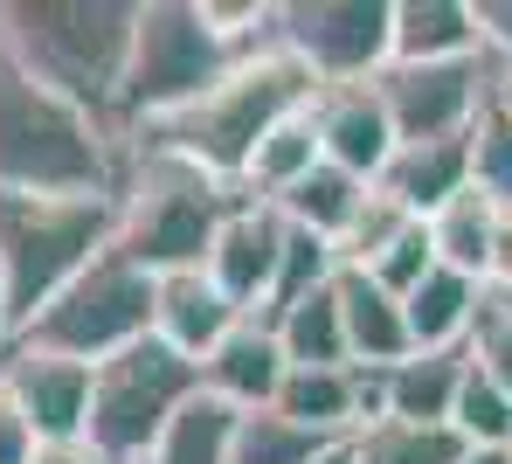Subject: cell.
<instances>
[{"label":"cell","mask_w":512,"mask_h":464,"mask_svg":"<svg viewBox=\"0 0 512 464\" xmlns=\"http://www.w3.org/2000/svg\"><path fill=\"white\" fill-rule=\"evenodd\" d=\"M312 97H319V84H312L277 42H263V49H250L208 97L180 104V111L139 125V132H125V146H153V153H173V160H187V167H201V174H215V181L243 187L250 153L270 139V125H284V118L305 111Z\"/></svg>","instance_id":"cell-1"},{"label":"cell","mask_w":512,"mask_h":464,"mask_svg":"<svg viewBox=\"0 0 512 464\" xmlns=\"http://www.w3.org/2000/svg\"><path fill=\"white\" fill-rule=\"evenodd\" d=\"M132 28H139V0H0V49L104 125L118 118Z\"/></svg>","instance_id":"cell-2"},{"label":"cell","mask_w":512,"mask_h":464,"mask_svg":"<svg viewBox=\"0 0 512 464\" xmlns=\"http://www.w3.org/2000/svg\"><path fill=\"white\" fill-rule=\"evenodd\" d=\"M118 132L84 104L56 97L0 49V187L14 194H111L118 187Z\"/></svg>","instance_id":"cell-3"},{"label":"cell","mask_w":512,"mask_h":464,"mask_svg":"<svg viewBox=\"0 0 512 464\" xmlns=\"http://www.w3.org/2000/svg\"><path fill=\"white\" fill-rule=\"evenodd\" d=\"M243 201V187L215 181L173 153L153 146H125L118 160V187H111V208H118V250L167 278V271H201L208 250H215V229L229 222V208Z\"/></svg>","instance_id":"cell-4"},{"label":"cell","mask_w":512,"mask_h":464,"mask_svg":"<svg viewBox=\"0 0 512 464\" xmlns=\"http://www.w3.org/2000/svg\"><path fill=\"white\" fill-rule=\"evenodd\" d=\"M118 243L111 194H14L0 187V298L21 333L63 284Z\"/></svg>","instance_id":"cell-5"},{"label":"cell","mask_w":512,"mask_h":464,"mask_svg":"<svg viewBox=\"0 0 512 464\" xmlns=\"http://www.w3.org/2000/svg\"><path fill=\"white\" fill-rule=\"evenodd\" d=\"M250 49H229L194 0H139V28H132V63L118 84V118L111 132H139L153 118H167L180 104L208 97Z\"/></svg>","instance_id":"cell-6"},{"label":"cell","mask_w":512,"mask_h":464,"mask_svg":"<svg viewBox=\"0 0 512 464\" xmlns=\"http://www.w3.org/2000/svg\"><path fill=\"white\" fill-rule=\"evenodd\" d=\"M153 333V271H139L118 243L104 257H90L77 278L63 284L14 340L21 347H42V354H63V361H111L125 347H139Z\"/></svg>","instance_id":"cell-7"},{"label":"cell","mask_w":512,"mask_h":464,"mask_svg":"<svg viewBox=\"0 0 512 464\" xmlns=\"http://www.w3.org/2000/svg\"><path fill=\"white\" fill-rule=\"evenodd\" d=\"M201 395V368L160 347L153 333L111 361L90 368V423L84 437L97 444L104 464H139L153 451V437L180 416V402Z\"/></svg>","instance_id":"cell-8"},{"label":"cell","mask_w":512,"mask_h":464,"mask_svg":"<svg viewBox=\"0 0 512 464\" xmlns=\"http://www.w3.org/2000/svg\"><path fill=\"white\" fill-rule=\"evenodd\" d=\"M388 7L395 0H277L270 42L326 91L388 70Z\"/></svg>","instance_id":"cell-9"},{"label":"cell","mask_w":512,"mask_h":464,"mask_svg":"<svg viewBox=\"0 0 512 464\" xmlns=\"http://www.w3.org/2000/svg\"><path fill=\"white\" fill-rule=\"evenodd\" d=\"M374 91L388 104L395 146H436V139H471L485 104H492V56H464V63H388L374 77Z\"/></svg>","instance_id":"cell-10"},{"label":"cell","mask_w":512,"mask_h":464,"mask_svg":"<svg viewBox=\"0 0 512 464\" xmlns=\"http://www.w3.org/2000/svg\"><path fill=\"white\" fill-rule=\"evenodd\" d=\"M277 264H284V215L270 201H236L229 222L215 229V250H208V278L215 291L243 312V319H263L270 312V291H277Z\"/></svg>","instance_id":"cell-11"},{"label":"cell","mask_w":512,"mask_h":464,"mask_svg":"<svg viewBox=\"0 0 512 464\" xmlns=\"http://www.w3.org/2000/svg\"><path fill=\"white\" fill-rule=\"evenodd\" d=\"M0 395L21 409L35 444L84 437L90 423V368L63 361V354H42V347H21V340H7V354H0Z\"/></svg>","instance_id":"cell-12"},{"label":"cell","mask_w":512,"mask_h":464,"mask_svg":"<svg viewBox=\"0 0 512 464\" xmlns=\"http://www.w3.org/2000/svg\"><path fill=\"white\" fill-rule=\"evenodd\" d=\"M312 125H319V153L326 167H340L353 181H381V167L395 160V125H388V104L367 84H326L312 97Z\"/></svg>","instance_id":"cell-13"},{"label":"cell","mask_w":512,"mask_h":464,"mask_svg":"<svg viewBox=\"0 0 512 464\" xmlns=\"http://www.w3.org/2000/svg\"><path fill=\"white\" fill-rule=\"evenodd\" d=\"M236 326H243V312L215 291L208 271H167V278H153V340L173 347L180 361L201 368Z\"/></svg>","instance_id":"cell-14"},{"label":"cell","mask_w":512,"mask_h":464,"mask_svg":"<svg viewBox=\"0 0 512 464\" xmlns=\"http://www.w3.org/2000/svg\"><path fill=\"white\" fill-rule=\"evenodd\" d=\"M284 374H291V361H284L277 333H270L263 319H243V326H236L208 361H201V388H208L215 402H229V409L256 416V409H270V402H277Z\"/></svg>","instance_id":"cell-15"},{"label":"cell","mask_w":512,"mask_h":464,"mask_svg":"<svg viewBox=\"0 0 512 464\" xmlns=\"http://www.w3.org/2000/svg\"><path fill=\"white\" fill-rule=\"evenodd\" d=\"M485 56L471 0H395L388 7V63H464Z\"/></svg>","instance_id":"cell-16"},{"label":"cell","mask_w":512,"mask_h":464,"mask_svg":"<svg viewBox=\"0 0 512 464\" xmlns=\"http://www.w3.org/2000/svg\"><path fill=\"white\" fill-rule=\"evenodd\" d=\"M333 298H340L346 354H353V368H395V361H409V354H416V347H409L402 298H388V291L367 278V271L340 264V278H333Z\"/></svg>","instance_id":"cell-17"},{"label":"cell","mask_w":512,"mask_h":464,"mask_svg":"<svg viewBox=\"0 0 512 464\" xmlns=\"http://www.w3.org/2000/svg\"><path fill=\"white\" fill-rule=\"evenodd\" d=\"M381 194L402 208V215H416L429 222L443 201H457L464 187H471V139H436V146H395V160L381 167Z\"/></svg>","instance_id":"cell-18"},{"label":"cell","mask_w":512,"mask_h":464,"mask_svg":"<svg viewBox=\"0 0 512 464\" xmlns=\"http://www.w3.org/2000/svg\"><path fill=\"white\" fill-rule=\"evenodd\" d=\"M485 284L464 278V271H429L409 298H402V319H409V347L416 354H464V340H471V326H478V312H485Z\"/></svg>","instance_id":"cell-19"},{"label":"cell","mask_w":512,"mask_h":464,"mask_svg":"<svg viewBox=\"0 0 512 464\" xmlns=\"http://www.w3.org/2000/svg\"><path fill=\"white\" fill-rule=\"evenodd\" d=\"M464 388V354H409L381 368V416L395 423H450Z\"/></svg>","instance_id":"cell-20"},{"label":"cell","mask_w":512,"mask_h":464,"mask_svg":"<svg viewBox=\"0 0 512 464\" xmlns=\"http://www.w3.org/2000/svg\"><path fill=\"white\" fill-rule=\"evenodd\" d=\"M333 278H340V271H333ZM263 326L277 333V347H284L291 368H353V354H346V319H340L333 284L305 291L298 305H284V312L263 319Z\"/></svg>","instance_id":"cell-21"},{"label":"cell","mask_w":512,"mask_h":464,"mask_svg":"<svg viewBox=\"0 0 512 464\" xmlns=\"http://www.w3.org/2000/svg\"><path fill=\"white\" fill-rule=\"evenodd\" d=\"M236 423H243V409H229L201 388L180 402V416L153 437V451L139 464H229L236 458Z\"/></svg>","instance_id":"cell-22"},{"label":"cell","mask_w":512,"mask_h":464,"mask_svg":"<svg viewBox=\"0 0 512 464\" xmlns=\"http://www.w3.org/2000/svg\"><path fill=\"white\" fill-rule=\"evenodd\" d=\"M319 160H326V153H319V125H312V104H305V111H291L284 125H270V139L250 153L243 194H250V201H284Z\"/></svg>","instance_id":"cell-23"},{"label":"cell","mask_w":512,"mask_h":464,"mask_svg":"<svg viewBox=\"0 0 512 464\" xmlns=\"http://www.w3.org/2000/svg\"><path fill=\"white\" fill-rule=\"evenodd\" d=\"M492 229H499V208H492L478 187H464L457 201H443V208L429 215L436 264H443V271H464V278L485 284V271H492Z\"/></svg>","instance_id":"cell-24"},{"label":"cell","mask_w":512,"mask_h":464,"mask_svg":"<svg viewBox=\"0 0 512 464\" xmlns=\"http://www.w3.org/2000/svg\"><path fill=\"white\" fill-rule=\"evenodd\" d=\"M360 201H367V181H353V174H340V167H312L305 181L291 187L284 201H270L291 229H305V236H319V243H340L346 222L360 215Z\"/></svg>","instance_id":"cell-25"},{"label":"cell","mask_w":512,"mask_h":464,"mask_svg":"<svg viewBox=\"0 0 512 464\" xmlns=\"http://www.w3.org/2000/svg\"><path fill=\"white\" fill-rule=\"evenodd\" d=\"M471 451L450 423H395V416H381V423H367V430H353V464H457Z\"/></svg>","instance_id":"cell-26"},{"label":"cell","mask_w":512,"mask_h":464,"mask_svg":"<svg viewBox=\"0 0 512 464\" xmlns=\"http://www.w3.org/2000/svg\"><path fill=\"white\" fill-rule=\"evenodd\" d=\"M450 430H457L471 451H512V395H506V388H492L471 361H464V388H457Z\"/></svg>","instance_id":"cell-27"},{"label":"cell","mask_w":512,"mask_h":464,"mask_svg":"<svg viewBox=\"0 0 512 464\" xmlns=\"http://www.w3.org/2000/svg\"><path fill=\"white\" fill-rule=\"evenodd\" d=\"M319 451H326V437L284 423L277 409H256V416L236 423V458L229 464H312Z\"/></svg>","instance_id":"cell-28"},{"label":"cell","mask_w":512,"mask_h":464,"mask_svg":"<svg viewBox=\"0 0 512 464\" xmlns=\"http://www.w3.org/2000/svg\"><path fill=\"white\" fill-rule=\"evenodd\" d=\"M333 271H340L333 243H319V236H305V229H291V222H284V264H277V291H270V312H263V319H277V312H284V305H298L305 291L333 284Z\"/></svg>","instance_id":"cell-29"},{"label":"cell","mask_w":512,"mask_h":464,"mask_svg":"<svg viewBox=\"0 0 512 464\" xmlns=\"http://www.w3.org/2000/svg\"><path fill=\"white\" fill-rule=\"evenodd\" d=\"M471 187L492 208H512V111L499 104H485L478 132H471Z\"/></svg>","instance_id":"cell-30"},{"label":"cell","mask_w":512,"mask_h":464,"mask_svg":"<svg viewBox=\"0 0 512 464\" xmlns=\"http://www.w3.org/2000/svg\"><path fill=\"white\" fill-rule=\"evenodd\" d=\"M409 222H416V215H402L381 187H367V201H360V215L346 222V236L333 243V257H340V264H353V271H367V264H374V257H381V250L409 229Z\"/></svg>","instance_id":"cell-31"},{"label":"cell","mask_w":512,"mask_h":464,"mask_svg":"<svg viewBox=\"0 0 512 464\" xmlns=\"http://www.w3.org/2000/svg\"><path fill=\"white\" fill-rule=\"evenodd\" d=\"M429 271H436V243H429V222H409V229H402V236H395V243H388V250H381L374 264H367V278L381 284L388 298H409V291H416Z\"/></svg>","instance_id":"cell-32"},{"label":"cell","mask_w":512,"mask_h":464,"mask_svg":"<svg viewBox=\"0 0 512 464\" xmlns=\"http://www.w3.org/2000/svg\"><path fill=\"white\" fill-rule=\"evenodd\" d=\"M464 361L485 374L492 388H506L512 395V319L485 298V312H478V326H471V340H464Z\"/></svg>","instance_id":"cell-33"},{"label":"cell","mask_w":512,"mask_h":464,"mask_svg":"<svg viewBox=\"0 0 512 464\" xmlns=\"http://www.w3.org/2000/svg\"><path fill=\"white\" fill-rule=\"evenodd\" d=\"M471 14H478L485 56H492V63H512V0H471Z\"/></svg>","instance_id":"cell-34"},{"label":"cell","mask_w":512,"mask_h":464,"mask_svg":"<svg viewBox=\"0 0 512 464\" xmlns=\"http://www.w3.org/2000/svg\"><path fill=\"white\" fill-rule=\"evenodd\" d=\"M35 458V430L21 423V409L0 395V464H28Z\"/></svg>","instance_id":"cell-35"},{"label":"cell","mask_w":512,"mask_h":464,"mask_svg":"<svg viewBox=\"0 0 512 464\" xmlns=\"http://www.w3.org/2000/svg\"><path fill=\"white\" fill-rule=\"evenodd\" d=\"M485 291H512V208H499V229H492V271Z\"/></svg>","instance_id":"cell-36"},{"label":"cell","mask_w":512,"mask_h":464,"mask_svg":"<svg viewBox=\"0 0 512 464\" xmlns=\"http://www.w3.org/2000/svg\"><path fill=\"white\" fill-rule=\"evenodd\" d=\"M28 464H104V458H97L90 437H56V444H35V458H28Z\"/></svg>","instance_id":"cell-37"},{"label":"cell","mask_w":512,"mask_h":464,"mask_svg":"<svg viewBox=\"0 0 512 464\" xmlns=\"http://www.w3.org/2000/svg\"><path fill=\"white\" fill-rule=\"evenodd\" d=\"M492 104L512 111V63H492Z\"/></svg>","instance_id":"cell-38"},{"label":"cell","mask_w":512,"mask_h":464,"mask_svg":"<svg viewBox=\"0 0 512 464\" xmlns=\"http://www.w3.org/2000/svg\"><path fill=\"white\" fill-rule=\"evenodd\" d=\"M312 464H353V437H340V444H326Z\"/></svg>","instance_id":"cell-39"},{"label":"cell","mask_w":512,"mask_h":464,"mask_svg":"<svg viewBox=\"0 0 512 464\" xmlns=\"http://www.w3.org/2000/svg\"><path fill=\"white\" fill-rule=\"evenodd\" d=\"M457 464H512V451H464Z\"/></svg>","instance_id":"cell-40"},{"label":"cell","mask_w":512,"mask_h":464,"mask_svg":"<svg viewBox=\"0 0 512 464\" xmlns=\"http://www.w3.org/2000/svg\"><path fill=\"white\" fill-rule=\"evenodd\" d=\"M7 340H14V326H7V298H0V354H7Z\"/></svg>","instance_id":"cell-41"},{"label":"cell","mask_w":512,"mask_h":464,"mask_svg":"<svg viewBox=\"0 0 512 464\" xmlns=\"http://www.w3.org/2000/svg\"><path fill=\"white\" fill-rule=\"evenodd\" d=\"M492 305H499V312H506V319H512V291H492Z\"/></svg>","instance_id":"cell-42"}]
</instances>
